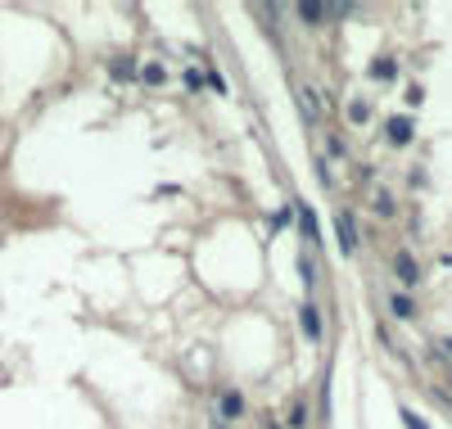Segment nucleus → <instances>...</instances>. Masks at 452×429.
<instances>
[{"instance_id": "nucleus-1", "label": "nucleus", "mask_w": 452, "mask_h": 429, "mask_svg": "<svg viewBox=\"0 0 452 429\" xmlns=\"http://www.w3.org/2000/svg\"><path fill=\"white\" fill-rule=\"evenodd\" d=\"M299 330L308 343H321L326 339V316H321V303L316 299H303L299 303Z\"/></svg>"}, {"instance_id": "nucleus-2", "label": "nucleus", "mask_w": 452, "mask_h": 429, "mask_svg": "<svg viewBox=\"0 0 452 429\" xmlns=\"http://www.w3.org/2000/svg\"><path fill=\"white\" fill-rule=\"evenodd\" d=\"M394 276H398V285H402V294L421 289V262H417V257H412L407 249H398V253H394Z\"/></svg>"}, {"instance_id": "nucleus-3", "label": "nucleus", "mask_w": 452, "mask_h": 429, "mask_svg": "<svg viewBox=\"0 0 452 429\" xmlns=\"http://www.w3.org/2000/svg\"><path fill=\"white\" fill-rule=\"evenodd\" d=\"M244 407H249V402H244V394H240V389H222V398H217V420H222V425L240 420V416H244Z\"/></svg>"}, {"instance_id": "nucleus-4", "label": "nucleus", "mask_w": 452, "mask_h": 429, "mask_svg": "<svg viewBox=\"0 0 452 429\" xmlns=\"http://www.w3.org/2000/svg\"><path fill=\"white\" fill-rule=\"evenodd\" d=\"M385 136H389V145H394V150H407V145H412V136H417V127H412V118L394 113V118L385 122Z\"/></svg>"}, {"instance_id": "nucleus-5", "label": "nucleus", "mask_w": 452, "mask_h": 429, "mask_svg": "<svg viewBox=\"0 0 452 429\" xmlns=\"http://www.w3.org/2000/svg\"><path fill=\"white\" fill-rule=\"evenodd\" d=\"M335 235H339V249L344 253H358V222L348 213H335Z\"/></svg>"}, {"instance_id": "nucleus-6", "label": "nucleus", "mask_w": 452, "mask_h": 429, "mask_svg": "<svg viewBox=\"0 0 452 429\" xmlns=\"http://www.w3.org/2000/svg\"><path fill=\"white\" fill-rule=\"evenodd\" d=\"M389 316L412 321V316H417V299H412V294H402V289H394V294H389Z\"/></svg>"}, {"instance_id": "nucleus-7", "label": "nucleus", "mask_w": 452, "mask_h": 429, "mask_svg": "<svg viewBox=\"0 0 452 429\" xmlns=\"http://www.w3.org/2000/svg\"><path fill=\"white\" fill-rule=\"evenodd\" d=\"M294 14L308 23V28H316L321 18H331V5H316V0H303V5H294Z\"/></svg>"}, {"instance_id": "nucleus-8", "label": "nucleus", "mask_w": 452, "mask_h": 429, "mask_svg": "<svg viewBox=\"0 0 452 429\" xmlns=\"http://www.w3.org/2000/svg\"><path fill=\"white\" fill-rule=\"evenodd\" d=\"M109 77H114V82H131V77H140L136 59H114V64H109Z\"/></svg>"}, {"instance_id": "nucleus-9", "label": "nucleus", "mask_w": 452, "mask_h": 429, "mask_svg": "<svg viewBox=\"0 0 452 429\" xmlns=\"http://www.w3.org/2000/svg\"><path fill=\"white\" fill-rule=\"evenodd\" d=\"M140 82H145V86H163V82H167V68L154 59V64H145V68H140Z\"/></svg>"}, {"instance_id": "nucleus-10", "label": "nucleus", "mask_w": 452, "mask_h": 429, "mask_svg": "<svg viewBox=\"0 0 452 429\" xmlns=\"http://www.w3.org/2000/svg\"><path fill=\"white\" fill-rule=\"evenodd\" d=\"M371 77H375V82H394V77H398V64H394V59H375V64H371Z\"/></svg>"}, {"instance_id": "nucleus-11", "label": "nucleus", "mask_w": 452, "mask_h": 429, "mask_svg": "<svg viewBox=\"0 0 452 429\" xmlns=\"http://www.w3.org/2000/svg\"><path fill=\"white\" fill-rule=\"evenodd\" d=\"M371 208H375V213H380V217H394V213H398V204H394V194H389V190H375Z\"/></svg>"}, {"instance_id": "nucleus-12", "label": "nucleus", "mask_w": 452, "mask_h": 429, "mask_svg": "<svg viewBox=\"0 0 452 429\" xmlns=\"http://www.w3.org/2000/svg\"><path fill=\"white\" fill-rule=\"evenodd\" d=\"M294 213H299V204H285V208H280V213H272V230L290 226V222H294Z\"/></svg>"}, {"instance_id": "nucleus-13", "label": "nucleus", "mask_w": 452, "mask_h": 429, "mask_svg": "<svg viewBox=\"0 0 452 429\" xmlns=\"http://www.w3.org/2000/svg\"><path fill=\"white\" fill-rule=\"evenodd\" d=\"M299 95H303V108H308V113H312V118H316V113H321V95H316V91H312V86H303V91H299Z\"/></svg>"}, {"instance_id": "nucleus-14", "label": "nucleus", "mask_w": 452, "mask_h": 429, "mask_svg": "<svg viewBox=\"0 0 452 429\" xmlns=\"http://www.w3.org/2000/svg\"><path fill=\"white\" fill-rule=\"evenodd\" d=\"M348 118H353V122H358V127H362V122L371 118V104H366V100H353V104H348Z\"/></svg>"}, {"instance_id": "nucleus-15", "label": "nucleus", "mask_w": 452, "mask_h": 429, "mask_svg": "<svg viewBox=\"0 0 452 429\" xmlns=\"http://www.w3.org/2000/svg\"><path fill=\"white\" fill-rule=\"evenodd\" d=\"M290 425H294V429H303V425H308V402H294V411H290Z\"/></svg>"}, {"instance_id": "nucleus-16", "label": "nucleus", "mask_w": 452, "mask_h": 429, "mask_svg": "<svg viewBox=\"0 0 452 429\" xmlns=\"http://www.w3.org/2000/svg\"><path fill=\"white\" fill-rule=\"evenodd\" d=\"M199 86H204V72L190 68V72H186V91H199Z\"/></svg>"}, {"instance_id": "nucleus-17", "label": "nucleus", "mask_w": 452, "mask_h": 429, "mask_svg": "<svg viewBox=\"0 0 452 429\" xmlns=\"http://www.w3.org/2000/svg\"><path fill=\"white\" fill-rule=\"evenodd\" d=\"M402 420H407V429H430V425H425L417 411H407V407H402Z\"/></svg>"}, {"instance_id": "nucleus-18", "label": "nucleus", "mask_w": 452, "mask_h": 429, "mask_svg": "<svg viewBox=\"0 0 452 429\" xmlns=\"http://www.w3.org/2000/svg\"><path fill=\"white\" fill-rule=\"evenodd\" d=\"M402 100H407V104H412V108H417V104H421V100H425V91H421V86H407V95H402Z\"/></svg>"}]
</instances>
